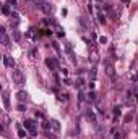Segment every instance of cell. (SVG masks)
Listing matches in <instances>:
<instances>
[{"label": "cell", "mask_w": 138, "mask_h": 139, "mask_svg": "<svg viewBox=\"0 0 138 139\" xmlns=\"http://www.w3.org/2000/svg\"><path fill=\"white\" fill-rule=\"evenodd\" d=\"M23 126H25V128L29 131V134H33V136H36V134H38V125H36V121H34V120H25Z\"/></svg>", "instance_id": "obj_1"}, {"label": "cell", "mask_w": 138, "mask_h": 139, "mask_svg": "<svg viewBox=\"0 0 138 139\" xmlns=\"http://www.w3.org/2000/svg\"><path fill=\"white\" fill-rule=\"evenodd\" d=\"M13 83L18 84V86H21L25 83V75H23L21 70H13Z\"/></svg>", "instance_id": "obj_2"}, {"label": "cell", "mask_w": 138, "mask_h": 139, "mask_svg": "<svg viewBox=\"0 0 138 139\" xmlns=\"http://www.w3.org/2000/svg\"><path fill=\"white\" fill-rule=\"evenodd\" d=\"M104 66H106V73H107V76L109 78H115V70H114V65L109 62V60H104Z\"/></svg>", "instance_id": "obj_3"}, {"label": "cell", "mask_w": 138, "mask_h": 139, "mask_svg": "<svg viewBox=\"0 0 138 139\" xmlns=\"http://www.w3.org/2000/svg\"><path fill=\"white\" fill-rule=\"evenodd\" d=\"M46 65H47V68L52 70V71L60 70V68H59V62H57L55 58H46Z\"/></svg>", "instance_id": "obj_4"}, {"label": "cell", "mask_w": 138, "mask_h": 139, "mask_svg": "<svg viewBox=\"0 0 138 139\" xmlns=\"http://www.w3.org/2000/svg\"><path fill=\"white\" fill-rule=\"evenodd\" d=\"M3 65L7 66V68H13L15 70V65L16 63H15V60L11 58L10 55H3Z\"/></svg>", "instance_id": "obj_5"}, {"label": "cell", "mask_w": 138, "mask_h": 139, "mask_svg": "<svg viewBox=\"0 0 138 139\" xmlns=\"http://www.w3.org/2000/svg\"><path fill=\"white\" fill-rule=\"evenodd\" d=\"M0 37H2V44L5 47H10V39H8V36H7V31H5V28L0 29Z\"/></svg>", "instance_id": "obj_6"}, {"label": "cell", "mask_w": 138, "mask_h": 139, "mask_svg": "<svg viewBox=\"0 0 138 139\" xmlns=\"http://www.w3.org/2000/svg\"><path fill=\"white\" fill-rule=\"evenodd\" d=\"M85 113H86V117H88V120H89V121H91V123H98V120H96V113L91 110V108H86V110H85Z\"/></svg>", "instance_id": "obj_7"}, {"label": "cell", "mask_w": 138, "mask_h": 139, "mask_svg": "<svg viewBox=\"0 0 138 139\" xmlns=\"http://www.w3.org/2000/svg\"><path fill=\"white\" fill-rule=\"evenodd\" d=\"M50 131L52 133H60V123L57 121V120H50Z\"/></svg>", "instance_id": "obj_8"}, {"label": "cell", "mask_w": 138, "mask_h": 139, "mask_svg": "<svg viewBox=\"0 0 138 139\" xmlns=\"http://www.w3.org/2000/svg\"><path fill=\"white\" fill-rule=\"evenodd\" d=\"M65 50H67V53L71 57V60L75 62V52H73V47H71V45L68 44V42H65Z\"/></svg>", "instance_id": "obj_9"}, {"label": "cell", "mask_w": 138, "mask_h": 139, "mask_svg": "<svg viewBox=\"0 0 138 139\" xmlns=\"http://www.w3.org/2000/svg\"><path fill=\"white\" fill-rule=\"evenodd\" d=\"M16 99L20 100V102H26V99H28V92H26V91H20V92L16 94Z\"/></svg>", "instance_id": "obj_10"}, {"label": "cell", "mask_w": 138, "mask_h": 139, "mask_svg": "<svg viewBox=\"0 0 138 139\" xmlns=\"http://www.w3.org/2000/svg\"><path fill=\"white\" fill-rule=\"evenodd\" d=\"M3 105H5V108H8L10 107V97H8V91L7 89H3Z\"/></svg>", "instance_id": "obj_11"}, {"label": "cell", "mask_w": 138, "mask_h": 139, "mask_svg": "<svg viewBox=\"0 0 138 139\" xmlns=\"http://www.w3.org/2000/svg\"><path fill=\"white\" fill-rule=\"evenodd\" d=\"M41 10H42L46 15H50V13H52V5H50L49 2H46L42 7H41Z\"/></svg>", "instance_id": "obj_12"}, {"label": "cell", "mask_w": 138, "mask_h": 139, "mask_svg": "<svg viewBox=\"0 0 138 139\" xmlns=\"http://www.w3.org/2000/svg\"><path fill=\"white\" fill-rule=\"evenodd\" d=\"M16 128H18V136H20V137H26V128H25V126H20V125H18L16 126Z\"/></svg>", "instance_id": "obj_13"}, {"label": "cell", "mask_w": 138, "mask_h": 139, "mask_svg": "<svg viewBox=\"0 0 138 139\" xmlns=\"http://www.w3.org/2000/svg\"><path fill=\"white\" fill-rule=\"evenodd\" d=\"M2 13H3V15H11V5L5 3L3 7H2Z\"/></svg>", "instance_id": "obj_14"}, {"label": "cell", "mask_w": 138, "mask_h": 139, "mask_svg": "<svg viewBox=\"0 0 138 139\" xmlns=\"http://www.w3.org/2000/svg\"><path fill=\"white\" fill-rule=\"evenodd\" d=\"M98 100V94L94 92V91H91V92L88 94V102H96Z\"/></svg>", "instance_id": "obj_15"}, {"label": "cell", "mask_w": 138, "mask_h": 139, "mask_svg": "<svg viewBox=\"0 0 138 139\" xmlns=\"http://www.w3.org/2000/svg\"><path fill=\"white\" fill-rule=\"evenodd\" d=\"M112 113H114V117H115V120L122 115V110H120V107H114V110H112Z\"/></svg>", "instance_id": "obj_16"}, {"label": "cell", "mask_w": 138, "mask_h": 139, "mask_svg": "<svg viewBox=\"0 0 138 139\" xmlns=\"http://www.w3.org/2000/svg\"><path fill=\"white\" fill-rule=\"evenodd\" d=\"M98 18H99V23H101V24H104V23H106V15L103 13V11H98Z\"/></svg>", "instance_id": "obj_17"}, {"label": "cell", "mask_w": 138, "mask_h": 139, "mask_svg": "<svg viewBox=\"0 0 138 139\" xmlns=\"http://www.w3.org/2000/svg\"><path fill=\"white\" fill-rule=\"evenodd\" d=\"M28 37H31V39H38V36H36V29L34 28H31V29H29V32H28Z\"/></svg>", "instance_id": "obj_18"}, {"label": "cell", "mask_w": 138, "mask_h": 139, "mask_svg": "<svg viewBox=\"0 0 138 139\" xmlns=\"http://www.w3.org/2000/svg\"><path fill=\"white\" fill-rule=\"evenodd\" d=\"M83 86H85V79H83V78H78V79H76V87L83 89Z\"/></svg>", "instance_id": "obj_19"}, {"label": "cell", "mask_w": 138, "mask_h": 139, "mask_svg": "<svg viewBox=\"0 0 138 139\" xmlns=\"http://www.w3.org/2000/svg\"><path fill=\"white\" fill-rule=\"evenodd\" d=\"M18 21H20V15H18V13H11V24H13V23L16 24Z\"/></svg>", "instance_id": "obj_20"}, {"label": "cell", "mask_w": 138, "mask_h": 139, "mask_svg": "<svg viewBox=\"0 0 138 139\" xmlns=\"http://www.w3.org/2000/svg\"><path fill=\"white\" fill-rule=\"evenodd\" d=\"M89 79H91V81H94V79H96V66H93L91 71H89Z\"/></svg>", "instance_id": "obj_21"}, {"label": "cell", "mask_w": 138, "mask_h": 139, "mask_svg": "<svg viewBox=\"0 0 138 139\" xmlns=\"http://www.w3.org/2000/svg\"><path fill=\"white\" fill-rule=\"evenodd\" d=\"M57 97H59V100H65L67 102L68 100V94H57Z\"/></svg>", "instance_id": "obj_22"}, {"label": "cell", "mask_w": 138, "mask_h": 139, "mask_svg": "<svg viewBox=\"0 0 138 139\" xmlns=\"http://www.w3.org/2000/svg\"><path fill=\"white\" fill-rule=\"evenodd\" d=\"M132 118H133V115L128 113V115H125V117H124V121H125V123H130V121H132Z\"/></svg>", "instance_id": "obj_23"}, {"label": "cell", "mask_w": 138, "mask_h": 139, "mask_svg": "<svg viewBox=\"0 0 138 139\" xmlns=\"http://www.w3.org/2000/svg\"><path fill=\"white\" fill-rule=\"evenodd\" d=\"M18 110H20V112H25V110H26L25 102H20V104H18Z\"/></svg>", "instance_id": "obj_24"}, {"label": "cell", "mask_w": 138, "mask_h": 139, "mask_svg": "<svg viewBox=\"0 0 138 139\" xmlns=\"http://www.w3.org/2000/svg\"><path fill=\"white\" fill-rule=\"evenodd\" d=\"M33 2H34V3H36V5H38V7L41 8V7H42V5L46 3V0H33Z\"/></svg>", "instance_id": "obj_25"}, {"label": "cell", "mask_w": 138, "mask_h": 139, "mask_svg": "<svg viewBox=\"0 0 138 139\" xmlns=\"http://www.w3.org/2000/svg\"><path fill=\"white\" fill-rule=\"evenodd\" d=\"M13 37H15V40H16V42L20 40V32H18V29H13Z\"/></svg>", "instance_id": "obj_26"}, {"label": "cell", "mask_w": 138, "mask_h": 139, "mask_svg": "<svg viewBox=\"0 0 138 139\" xmlns=\"http://www.w3.org/2000/svg\"><path fill=\"white\" fill-rule=\"evenodd\" d=\"M36 53H38V50H36V49H31V50H29V57H31V58H36Z\"/></svg>", "instance_id": "obj_27"}, {"label": "cell", "mask_w": 138, "mask_h": 139, "mask_svg": "<svg viewBox=\"0 0 138 139\" xmlns=\"http://www.w3.org/2000/svg\"><path fill=\"white\" fill-rule=\"evenodd\" d=\"M99 42H101V44H106V42H107V37H106V36H99Z\"/></svg>", "instance_id": "obj_28"}, {"label": "cell", "mask_w": 138, "mask_h": 139, "mask_svg": "<svg viewBox=\"0 0 138 139\" xmlns=\"http://www.w3.org/2000/svg\"><path fill=\"white\" fill-rule=\"evenodd\" d=\"M8 5H11V7H16L18 2H16V0H8Z\"/></svg>", "instance_id": "obj_29"}, {"label": "cell", "mask_w": 138, "mask_h": 139, "mask_svg": "<svg viewBox=\"0 0 138 139\" xmlns=\"http://www.w3.org/2000/svg\"><path fill=\"white\" fill-rule=\"evenodd\" d=\"M63 83H65V84H67V86H70V84H71V81L68 79V78H67V76H65V78H63Z\"/></svg>", "instance_id": "obj_30"}, {"label": "cell", "mask_w": 138, "mask_h": 139, "mask_svg": "<svg viewBox=\"0 0 138 139\" xmlns=\"http://www.w3.org/2000/svg\"><path fill=\"white\" fill-rule=\"evenodd\" d=\"M36 117H38V118H44V115L41 113V112H36Z\"/></svg>", "instance_id": "obj_31"}, {"label": "cell", "mask_w": 138, "mask_h": 139, "mask_svg": "<svg viewBox=\"0 0 138 139\" xmlns=\"http://www.w3.org/2000/svg\"><path fill=\"white\" fill-rule=\"evenodd\" d=\"M114 139H120V134H119V133L115 131V133H114Z\"/></svg>", "instance_id": "obj_32"}, {"label": "cell", "mask_w": 138, "mask_h": 139, "mask_svg": "<svg viewBox=\"0 0 138 139\" xmlns=\"http://www.w3.org/2000/svg\"><path fill=\"white\" fill-rule=\"evenodd\" d=\"M42 34H46V36H50V34H52V32H50V31H49V29H44V32H42Z\"/></svg>", "instance_id": "obj_33"}, {"label": "cell", "mask_w": 138, "mask_h": 139, "mask_svg": "<svg viewBox=\"0 0 138 139\" xmlns=\"http://www.w3.org/2000/svg\"><path fill=\"white\" fill-rule=\"evenodd\" d=\"M62 73H63V76H67V75H68V71H67V68H62Z\"/></svg>", "instance_id": "obj_34"}, {"label": "cell", "mask_w": 138, "mask_h": 139, "mask_svg": "<svg viewBox=\"0 0 138 139\" xmlns=\"http://www.w3.org/2000/svg\"><path fill=\"white\" fill-rule=\"evenodd\" d=\"M120 2H122V3H128V2H130V0H120Z\"/></svg>", "instance_id": "obj_35"}, {"label": "cell", "mask_w": 138, "mask_h": 139, "mask_svg": "<svg viewBox=\"0 0 138 139\" xmlns=\"http://www.w3.org/2000/svg\"><path fill=\"white\" fill-rule=\"evenodd\" d=\"M136 102H138V95H136Z\"/></svg>", "instance_id": "obj_36"}, {"label": "cell", "mask_w": 138, "mask_h": 139, "mask_svg": "<svg viewBox=\"0 0 138 139\" xmlns=\"http://www.w3.org/2000/svg\"><path fill=\"white\" fill-rule=\"evenodd\" d=\"M96 2H101V0H96Z\"/></svg>", "instance_id": "obj_37"}]
</instances>
